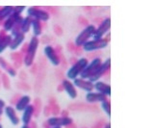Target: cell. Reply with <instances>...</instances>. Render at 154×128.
I'll list each match as a JSON object with an SVG mask.
<instances>
[{
    "instance_id": "1",
    "label": "cell",
    "mask_w": 154,
    "mask_h": 128,
    "mask_svg": "<svg viewBox=\"0 0 154 128\" xmlns=\"http://www.w3.org/2000/svg\"><path fill=\"white\" fill-rule=\"evenodd\" d=\"M88 60L86 58H81L77 61V63L74 64L72 67L67 70L66 72V77L69 80H74L78 77V75L81 74V72H83V69L87 67L88 65Z\"/></svg>"
},
{
    "instance_id": "2",
    "label": "cell",
    "mask_w": 154,
    "mask_h": 128,
    "mask_svg": "<svg viewBox=\"0 0 154 128\" xmlns=\"http://www.w3.org/2000/svg\"><path fill=\"white\" fill-rule=\"evenodd\" d=\"M38 46V40L37 37H33L30 42H29L28 45V49H27V54L25 57V60H24V64L27 67H30V66L33 64V61L35 59L36 56V52Z\"/></svg>"
},
{
    "instance_id": "3",
    "label": "cell",
    "mask_w": 154,
    "mask_h": 128,
    "mask_svg": "<svg viewBox=\"0 0 154 128\" xmlns=\"http://www.w3.org/2000/svg\"><path fill=\"white\" fill-rule=\"evenodd\" d=\"M94 31H95V27L94 25H88L75 38V44L77 46H82L86 41H89L91 37L94 36Z\"/></svg>"
},
{
    "instance_id": "4",
    "label": "cell",
    "mask_w": 154,
    "mask_h": 128,
    "mask_svg": "<svg viewBox=\"0 0 154 128\" xmlns=\"http://www.w3.org/2000/svg\"><path fill=\"white\" fill-rule=\"evenodd\" d=\"M110 66H111V58H108L105 62H103V63L101 64L97 69H95V72L88 78V81H90L91 83H93V84L95 83V82H97L99 80V78L110 69Z\"/></svg>"
},
{
    "instance_id": "5",
    "label": "cell",
    "mask_w": 154,
    "mask_h": 128,
    "mask_svg": "<svg viewBox=\"0 0 154 128\" xmlns=\"http://www.w3.org/2000/svg\"><path fill=\"white\" fill-rule=\"evenodd\" d=\"M83 46V49L87 52H91V51H95L98 49H103L106 48L108 46V41L106 40H93V41H86L85 44L82 45Z\"/></svg>"
},
{
    "instance_id": "6",
    "label": "cell",
    "mask_w": 154,
    "mask_h": 128,
    "mask_svg": "<svg viewBox=\"0 0 154 128\" xmlns=\"http://www.w3.org/2000/svg\"><path fill=\"white\" fill-rule=\"evenodd\" d=\"M101 64H102V63H101V59L100 58L94 59L90 64L87 65V67L83 69V72H81V74H80L81 79H84V80L88 79L91 75L95 72V69H97Z\"/></svg>"
},
{
    "instance_id": "7",
    "label": "cell",
    "mask_w": 154,
    "mask_h": 128,
    "mask_svg": "<svg viewBox=\"0 0 154 128\" xmlns=\"http://www.w3.org/2000/svg\"><path fill=\"white\" fill-rule=\"evenodd\" d=\"M111 28V18H105V20L102 21V23L100 24V26L95 29L94 31V34L93 36V39L94 40H101L102 37L107 33Z\"/></svg>"
},
{
    "instance_id": "8",
    "label": "cell",
    "mask_w": 154,
    "mask_h": 128,
    "mask_svg": "<svg viewBox=\"0 0 154 128\" xmlns=\"http://www.w3.org/2000/svg\"><path fill=\"white\" fill-rule=\"evenodd\" d=\"M27 15L29 17H34L38 21H46L49 20V14L46 13L45 11L38 10V9L36 8H29L27 10Z\"/></svg>"
},
{
    "instance_id": "9",
    "label": "cell",
    "mask_w": 154,
    "mask_h": 128,
    "mask_svg": "<svg viewBox=\"0 0 154 128\" xmlns=\"http://www.w3.org/2000/svg\"><path fill=\"white\" fill-rule=\"evenodd\" d=\"M48 124L51 127H60L62 128L63 126H67L72 123V118L70 117H50L49 120H47Z\"/></svg>"
},
{
    "instance_id": "10",
    "label": "cell",
    "mask_w": 154,
    "mask_h": 128,
    "mask_svg": "<svg viewBox=\"0 0 154 128\" xmlns=\"http://www.w3.org/2000/svg\"><path fill=\"white\" fill-rule=\"evenodd\" d=\"M43 52H45V55L46 56V58L49 60V62L53 66H59L60 65L59 57H58L55 50L53 49V47L51 45H46L45 48H43Z\"/></svg>"
},
{
    "instance_id": "11",
    "label": "cell",
    "mask_w": 154,
    "mask_h": 128,
    "mask_svg": "<svg viewBox=\"0 0 154 128\" xmlns=\"http://www.w3.org/2000/svg\"><path fill=\"white\" fill-rule=\"evenodd\" d=\"M73 85L74 87H77L83 91L87 92V93H90V92H93V89H94V84L91 83L88 80H84V79H81V78H76L73 80Z\"/></svg>"
},
{
    "instance_id": "12",
    "label": "cell",
    "mask_w": 154,
    "mask_h": 128,
    "mask_svg": "<svg viewBox=\"0 0 154 128\" xmlns=\"http://www.w3.org/2000/svg\"><path fill=\"white\" fill-rule=\"evenodd\" d=\"M94 89H95L97 93L103 94L106 97L111 96V87L110 85L105 84L104 82L97 81L94 84Z\"/></svg>"
},
{
    "instance_id": "13",
    "label": "cell",
    "mask_w": 154,
    "mask_h": 128,
    "mask_svg": "<svg viewBox=\"0 0 154 128\" xmlns=\"http://www.w3.org/2000/svg\"><path fill=\"white\" fill-rule=\"evenodd\" d=\"M86 100L90 102V103H94V102H103L107 100V97L103 94H101L99 93H93V92H90V93H86Z\"/></svg>"
},
{
    "instance_id": "14",
    "label": "cell",
    "mask_w": 154,
    "mask_h": 128,
    "mask_svg": "<svg viewBox=\"0 0 154 128\" xmlns=\"http://www.w3.org/2000/svg\"><path fill=\"white\" fill-rule=\"evenodd\" d=\"M4 112L6 114V116L8 117V120L11 121L13 125H17L19 123V118L17 117L16 111L11 106H5L4 108Z\"/></svg>"
},
{
    "instance_id": "15",
    "label": "cell",
    "mask_w": 154,
    "mask_h": 128,
    "mask_svg": "<svg viewBox=\"0 0 154 128\" xmlns=\"http://www.w3.org/2000/svg\"><path fill=\"white\" fill-rule=\"evenodd\" d=\"M63 87H64L67 96L71 99H75L77 97V91L75 90L74 85L72 84L69 80H64V81H63Z\"/></svg>"
},
{
    "instance_id": "16",
    "label": "cell",
    "mask_w": 154,
    "mask_h": 128,
    "mask_svg": "<svg viewBox=\"0 0 154 128\" xmlns=\"http://www.w3.org/2000/svg\"><path fill=\"white\" fill-rule=\"evenodd\" d=\"M21 120L23 122V125H28L31 121V118L34 114V107L32 105H28L24 110L22 111Z\"/></svg>"
},
{
    "instance_id": "17",
    "label": "cell",
    "mask_w": 154,
    "mask_h": 128,
    "mask_svg": "<svg viewBox=\"0 0 154 128\" xmlns=\"http://www.w3.org/2000/svg\"><path fill=\"white\" fill-rule=\"evenodd\" d=\"M24 39H25V36H24V34H22V33H19L17 36H14V39H12L11 44H10V46H9L10 49H12V50L17 49L24 41Z\"/></svg>"
},
{
    "instance_id": "18",
    "label": "cell",
    "mask_w": 154,
    "mask_h": 128,
    "mask_svg": "<svg viewBox=\"0 0 154 128\" xmlns=\"http://www.w3.org/2000/svg\"><path fill=\"white\" fill-rule=\"evenodd\" d=\"M30 101H31L30 96H23L17 101V105H16V110L18 111V112H22L28 105H30Z\"/></svg>"
},
{
    "instance_id": "19",
    "label": "cell",
    "mask_w": 154,
    "mask_h": 128,
    "mask_svg": "<svg viewBox=\"0 0 154 128\" xmlns=\"http://www.w3.org/2000/svg\"><path fill=\"white\" fill-rule=\"evenodd\" d=\"M31 23H32V20L31 17H26L25 18H23V20L20 24V32L22 34H25V33L29 32L31 27Z\"/></svg>"
},
{
    "instance_id": "20",
    "label": "cell",
    "mask_w": 154,
    "mask_h": 128,
    "mask_svg": "<svg viewBox=\"0 0 154 128\" xmlns=\"http://www.w3.org/2000/svg\"><path fill=\"white\" fill-rule=\"evenodd\" d=\"M31 26H32V29H33L34 37H38L42 34V26H41V23L38 20H32Z\"/></svg>"
},
{
    "instance_id": "21",
    "label": "cell",
    "mask_w": 154,
    "mask_h": 128,
    "mask_svg": "<svg viewBox=\"0 0 154 128\" xmlns=\"http://www.w3.org/2000/svg\"><path fill=\"white\" fill-rule=\"evenodd\" d=\"M11 41H12L11 36H7V37H5L4 39L0 40V53H2V52L6 49L8 46H10Z\"/></svg>"
},
{
    "instance_id": "22",
    "label": "cell",
    "mask_w": 154,
    "mask_h": 128,
    "mask_svg": "<svg viewBox=\"0 0 154 128\" xmlns=\"http://www.w3.org/2000/svg\"><path fill=\"white\" fill-rule=\"evenodd\" d=\"M12 13H13V7L7 6V7L2 8L1 10H0V20H4V18H7Z\"/></svg>"
},
{
    "instance_id": "23",
    "label": "cell",
    "mask_w": 154,
    "mask_h": 128,
    "mask_svg": "<svg viewBox=\"0 0 154 128\" xmlns=\"http://www.w3.org/2000/svg\"><path fill=\"white\" fill-rule=\"evenodd\" d=\"M101 107H102L103 111L106 113V115L110 117H111V103L108 100L103 101V102H101Z\"/></svg>"
},
{
    "instance_id": "24",
    "label": "cell",
    "mask_w": 154,
    "mask_h": 128,
    "mask_svg": "<svg viewBox=\"0 0 154 128\" xmlns=\"http://www.w3.org/2000/svg\"><path fill=\"white\" fill-rule=\"evenodd\" d=\"M5 106H6V104H5V102L2 100V99H0V110H2L3 108H5Z\"/></svg>"
},
{
    "instance_id": "25",
    "label": "cell",
    "mask_w": 154,
    "mask_h": 128,
    "mask_svg": "<svg viewBox=\"0 0 154 128\" xmlns=\"http://www.w3.org/2000/svg\"><path fill=\"white\" fill-rule=\"evenodd\" d=\"M21 128H30V127H29L28 125H22Z\"/></svg>"
},
{
    "instance_id": "26",
    "label": "cell",
    "mask_w": 154,
    "mask_h": 128,
    "mask_svg": "<svg viewBox=\"0 0 154 128\" xmlns=\"http://www.w3.org/2000/svg\"><path fill=\"white\" fill-rule=\"evenodd\" d=\"M105 128H110V124H108V125H107V126H106Z\"/></svg>"
},
{
    "instance_id": "27",
    "label": "cell",
    "mask_w": 154,
    "mask_h": 128,
    "mask_svg": "<svg viewBox=\"0 0 154 128\" xmlns=\"http://www.w3.org/2000/svg\"><path fill=\"white\" fill-rule=\"evenodd\" d=\"M1 114H2V110H0V115H1Z\"/></svg>"
},
{
    "instance_id": "28",
    "label": "cell",
    "mask_w": 154,
    "mask_h": 128,
    "mask_svg": "<svg viewBox=\"0 0 154 128\" xmlns=\"http://www.w3.org/2000/svg\"><path fill=\"white\" fill-rule=\"evenodd\" d=\"M0 128H3V127H2V125H1V124H0Z\"/></svg>"
},
{
    "instance_id": "29",
    "label": "cell",
    "mask_w": 154,
    "mask_h": 128,
    "mask_svg": "<svg viewBox=\"0 0 154 128\" xmlns=\"http://www.w3.org/2000/svg\"><path fill=\"white\" fill-rule=\"evenodd\" d=\"M52 128H60V127H52Z\"/></svg>"
}]
</instances>
